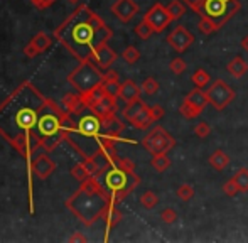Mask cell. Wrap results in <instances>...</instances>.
I'll return each mask as SVG.
<instances>
[{"instance_id":"46","label":"cell","mask_w":248,"mask_h":243,"mask_svg":"<svg viewBox=\"0 0 248 243\" xmlns=\"http://www.w3.org/2000/svg\"><path fill=\"white\" fill-rule=\"evenodd\" d=\"M183 2L186 3V5L193 10V12H196L199 15V14H201V7H202V2H204V0H183Z\"/></svg>"},{"instance_id":"5","label":"cell","mask_w":248,"mask_h":243,"mask_svg":"<svg viewBox=\"0 0 248 243\" xmlns=\"http://www.w3.org/2000/svg\"><path fill=\"white\" fill-rule=\"evenodd\" d=\"M105 73H101V68L95 64L92 60L79 61V64L68 75V83L78 93H88L95 86L103 83Z\"/></svg>"},{"instance_id":"2","label":"cell","mask_w":248,"mask_h":243,"mask_svg":"<svg viewBox=\"0 0 248 243\" xmlns=\"http://www.w3.org/2000/svg\"><path fill=\"white\" fill-rule=\"evenodd\" d=\"M54 36L78 61H88L96 47L110 41L113 32L90 7L79 5L56 29Z\"/></svg>"},{"instance_id":"13","label":"cell","mask_w":248,"mask_h":243,"mask_svg":"<svg viewBox=\"0 0 248 243\" xmlns=\"http://www.w3.org/2000/svg\"><path fill=\"white\" fill-rule=\"evenodd\" d=\"M111 14L122 22H130L139 14V5L135 0H115L111 5Z\"/></svg>"},{"instance_id":"4","label":"cell","mask_w":248,"mask_h":243,"mask_svg":"<svg viewBox=\"0 0 248 243\" xmlns=\"http://www.w3.org/2000/svg\"><path fill=\"white\" fill-rule=\"evenodd\" d=\"M100 182L110 194V203L118 204L140 184V178L134 171L128 172L118 166H110L105 172L96 174Z\"/></svg>"},{"instance_id":"28","label":"cell","mask_w":248,"mask_h":243,"mask_svg":"<svg viewBox=\"0 0 248 243\" xmlns=\"http://www.w3.org/2000/svg\"><path fill=\"white\" fill-rule=\"evenodd\" d=\"M167 12L170 14L172 20H179L181 17L186 14V3L183 0H172V2L167 5Z\"/></svg>"},{"instance_id":"17","label":"cell","mask_w":248,"mask_h":243,"mask_svg":"<svg viewBox=\"0 0 248 243\" xmlns=\"http://www.w3.org/2000/svg\"><path fill=\"white\" fill-rule=\"evenodd\" d=\"M184 103H186V105H189L191 108H194L196 112L202 113V110H204L206 105L209 103L208 93H204V91H202V88H198V86H196V88L191 90V91L184 96Z\"/></svg>"},{"instance_id":"16","label":"cell","mask_w":248,"mask_h":243,"mask_svg":"<svg viewBox=\"0 0 248 243\" xmlns=\"http://www.w3.org/2000/svg\"><path fill=\"white\" fill-rule=\"evenodd\" d=\"M124 122L115 115H110V117H105L101 119V128H100V134L98 135H108V137H117L120 138V134L124 132Z\"/></svg>"},{"instance_id":"34","label":"cell","mask_w":248,"mask_h":243,"mask_svg":"<svg viewBox=\"0 0 248 243\" xmlns=\"http://www.w3.org/2000/svg\"><path fill=\"white\" fill-rule=\"evenodd\" d=\"M176 196L179 197V199H183V201H191L193 199V196H194V187L191 186V184H181L179 187L176 189Z\"/></svg>"},{"instance_id":"20","label":"cell","mask_w":248,"mask_h":243,"mask_svg":"<svg viewBox=\"0 0 248 243\" xmlns=\"http://www.w3.org/2000/svg\"><path fill=\"white\" fill-rule=\"evenodd\" d=\"M105 95H107V90H105L103 83H101V85L95 86L93 90H90L88 93H83L81 98H83V103H85V105L88 106L90 110H92L93 106H95Z\"/></svg>"},{"instance_id":"49","label":"cell","mask_w":248,"mask_h":243,"mask_svg":"<svg viewBox=\"0 0 248 243\" xmlns=\"http://www.w3.org/2000/svg\"><path fill=\"white\" fill-rule=\"evenodd\" d=\"M103 81H118V75L113 71V69H108V71L105 73Z\"/></svg>"},{"instance_id":"19","label":"cell","mask_w":248,"mask_h":243,"mask_svg":"<svg viewBox=\"0 0 248 243\" xmlns=\"http://www.w3.org/2000/svg\"><path fill=\"white\" fill-rule=\"evenodd\" d=\"M117 98L118 96H111V95H105L103 98L96 103L95 106L92 108V112H95L100 119H105V117H110V115H115L117 113Z\"/></svg>"},{"instance_id":"50","label":"cell","mask_w":248,"mask_h":243,"mask_svg":"<svg viewBox=\"0 0 248 243\" xmlns=\"http://www.w3.org/2000/svg\"><path fill=\"white\" fill-rule=\"evenodd\" d=\"M69 242H86V238L83 237V235H79V233H75L71 238H69Z\"/></svg>"},{"instance_id":"37","label":"cell","mask_w":248,"mask_h":243,"mask_svg":"<svg viewBox=\"0 0 248 243\" xmlns=\"http://www.w3.org/2000/svg\"><path fill=\"white\" fill-rule=\"evenodd\" d=\"M140 88L145 95H155V93L159 91V83H157L155 78H145L144 81H142Z\"/></svg>"},{"instance_id":"44","label":"cell","mask_w":248,"mask_h":243,"mask_svg":"<svg viewBox=\"0 0 248 243\" xmlns=\"http://www.w3.org/2000/svg\"><path fill=\"white\" fill-rule=\"evenodd\" d=\"M103 86L107 90L108 95L118 96V90H120V81H103Z\"/></svg>"},{"instance_id":"22","label":"cell","mask_w":248,"mask_h":243,"mask_svg":"<svg viewBox=\"0 0 248 243\" xmlns=\"http://www.w3.org/2000/svg\"><path fill=\"white\" fill-rule=\"evenodd\" d=\"M132 125H134L135 128H139V130H147L150 125L154 123V119H152V113H150V106L147 105L144 110H142L140 113H139L137 117H135L134 120L130 122Z\"/></svg>"},{"instance_id":"45","label":"cell","mask_w":248,"mask_h":243,"mask_svg":"<svg viewBox=\"0 0 248 243\" xmlns=\"http://www.w3.org/2000/svg\"><path fill=\"white\" fill-rule=\"evenodd\" d=\"M37 54H41V51L37 49V47L34 46L32 41H31V43L27 44L26 47H24V56H27V58H31V60H32V58H36Z\"/></svg>"},{"instance_id":"6","label":"cell","mask_w":248,"mask_h":243,"mask_svg":"<svg viewBox=\"0 0 248 243\" xmlns=\"http://www.w3.org/2000/svg\"><path fill=\"white\" fill-rule=\"evenodd\" d=\"M64 115H66L64 108H61V106H58L54 102L46 98V102H44L43 108H41V112H39V119H37V125H36L34 134L39 138L59 134Z\"/></svg>"},{"instance_id":"25","label":"cell","mask_w":248,"mask_h":243,"mask_svg":"<svg viewBox=\"0 0 248 243\" xmlns=\"http://www.w3.org/2000/svg\"><path fill=\"white\" fill-rule=\"evenodd\" d=\"M145 106H147V103L142 102L140 98L135 100V102H132V103H127V105H125V108H124V119L132 122L135 117L139 115V113L142 112V110L145 108Z\"/></svg>"},{"instance_id":"36","label":"cell","mask_w":248,"mask_h":243,"mask_svg":"<svg viewBox=\"0 0 248 243\" xmlns=\"http://www.w3.org/2000/svg\"><path fill=\"white\" fill-rule=\"evenodd\" d=\"M71 176L76 179V181L83 182V181H86L92 174H90L88 169L85 167V164H76L75 167L71 169Z\"/></svg>"},{"instance_id":"15","label":"cell","mask_w":248,"mask_h":243,"mask_svg":"<svg viewBox=\"0 0 248 243\" xmlns=\"http://www.w3.org/2000/svg\"><path fill=\"white\" fill-rule=\"evenodd\" d=\"M115 60H117V53H115L107 43L96 47L92 56V61L95 62V64H98L101 69H108L115 62Z\"/></svg>"},{"instance_id":"33","label":"cell","mask_w":248,"mask_h":243,"mask_svg":"<svg viewBox=\"0 0 248 243\" xmlns=\"http://www.w3.org/2000/svg\"><path fill=\"white\" fill-rule=\"evenodd\" d=\"M122 58H124V61L128 62V64H135V62L140 60V51H139L135 46H128V47H125V49H124Z\"/></svg>"},{"instance_id":"18","label":"cell","mask_w":248,"mask_h":243,"mask_svg":"<svg viewBox=\"0 0 248 243\" xmlns=\"http://www.w3.org/2000/svg\"><path fill=\"white\" fill-rule=\"evenodd\" d=\"M140 93H142L140 86H139L135 81H132V79H127V81L120 83L118 98H120L122 102H125V105H127V103H132V102H135V100L140 98Z\"/></svg>"},{"instance_id":"10","label":"cell","mask_w":248,"mask_h":243,"mask_svg":"<svg viewBox=\"0 0 248 243\" xmlns=\"http://www.w3.org/2000/svg\"><path fill=\"white\" fill-rule=\"evenodd\" d=\"M144 20L149 24L154 32H162L172 22V17L167 12V7H164L162 3H154L147 12H145Z\"/></svg>"},{"instance_id":"26","label":"cell","mask_w":248,"mask_h":243,"mask_svg":"<svg viewBox=\"0 0 248 243\" xmlns=\"http://www.w3.org/2000/svg\"><path fill=\"white\" fill-rule=\"evenodd\" d=\"M62 140H64V134H62V132H59V134H54V135H49V137L41 138V147H43L46 152L47 151H54V149L58 147Z\"/></svg>"},{"instance_id":"30","label":"cell","mask_w":248,"mask_h":243,"mask_svg":"<svg viewBox=\"0 0 248 243\" xmlns=\"http://www.w3.org/2000/svg\"><path fill=\"white\" fill-rule=\"evenodd\" d=\"M233 179H235L240 193H248V169L247 167L238 169L236 174L233 176Z\"/></svg>"},{"instance_id":"39","label":"cell","mask_w":248,"mask_h":243,"mask_svg":"<svg viewBox=\"0 0 248 243\" xmlns=\"http://www.w3.org/2000/svg\"><path fill=\"white\" fill-rule=\"evenodd\" d=\"M177 213H176V210H172V208H166V210L160 213V220L164 221L166 225H172V223H176L177 221Z\"/></svg>"},{"instance_id":"23","label":"cell","mask_w":248,"mask_h":243,"mask_svg":"<svg viewBox=\"0 0 248 243\" xmlns=\"http://www.w3.org/2000/svg\"><path fill=\"white\" fill-rule=\"evenodd\" d=\"M103 220H105V223H107L108 230H111V228L117 227V225L120 223L122 213L118 211L117 204H111V203L108 204V208L105 210V213H103Z\"/></svg>"},{"instance_id":"12","label":"cell","mask_w":248,"mask_h":243,"mask_svg":"<svg viewBox=\"0 0 248 243\" xmlns=\"http://www.w3.org/2000/svg\"><path fill=\"white\" fill-rule=\"evenodd\" d=\"M56 171V162L47 154H39L32 157L29 164V174H36L39 179H47Z\"/></svg>"},{"instance_id":"47","label":"cell","mask_w":248,"mask_h":243,"mask_svg":"<svg viewBox=\"0 0 248 243\" xmlns=\"http://www.w3.org/2000/svg\"><path fill=\"white\" fill-rule=\"evenodd\" d=\"M150 113H152L154 122H157V120L162 119L164 113H166V110L162 108V105H152V106H150Z\"/></svg>"},{"instance_id":"11","label":"cell","mask_w":248,"mask_h":243,"mask_svg":"<svg viewBox=\"0 0 248 243\" xmlns=\"http://www.w3.org/2000/svg\"><path fill=\"white\" fill-rule=\"evenodd\" d=\"M167 43L170 44V47H172L174 51L184 53V51L194 43V36L184 26H177L176 29H172V32L167 36Z\"/></svg>"},{"instance_id":"1","label":"cell","mask_w":248,"mask_h":243,"mask_svg":"<svg viewBox=\"0 0 248 243\" xmlns=\"http://www.w3.org/2000/svg\"><path fill=\"white\" fill-rule=\"evenodd\" d=\"M44 98L31 83L17 86L0 103V135L31 164L34 151L41 147V138L34 134Z\"/></svg>"},{"instance_id":"41","label":"cell","mask_w":248,"mask_h":243,"mask_svg":"<svg viewBox=\"0 0 248 243\" xmlns=\"http://www.w3.org/2000/svg\"><path fill=\"white\" fill-rule=\"evenodd\" d=\"M169 69L174 73V75H181V73H184V69H186V61L183 60V58H174L172 61H170L169 64Z\"/></svg>"},{"instance_id":"38","label":"cell","mask_w":248,"mask_h":243,"mask_svg":"<svg viewBox=\"0 0 248 243\" xmlns=\"http://www.w3.org/2000/svg\"><path fill=\"white\" fill-rule=\"evenodd\" d=\"M152 32H154V30L150 29V26L145 22V20H142L140 24H137V26H135V34H137L140 39H149V37L152 36Z\"/></svg>"},{"instance_id":"7","label":"cell","mask_w":248,"mask_h":243,"mask_svg":"<svg viewBox=\"0 0 248 243\" xmlns=\"http://www.w3.org/2000/svg\"><path fill=\"white\" fill-rule=\"evenodd\" d=\"M240 10V0H204L199 17H209L223 27Z\"/></svg>"},{"instance_id":"27","label":"cell","mask_w":248,"mask_h":243,"mask_svg":"<svg viewBox=\"0 0 248 243\" xmlns=\"http://www.w3.org/2000/svg\"><path fill=\"white\" fill-rule=\"evenodd\" d=\"M150 164H152V167L155 169L157 172H164L170 167L172 162H170V159L167 157V154H155V155H152Z\"/></svg>"},{"instance_id":"24","label":"cell","mask_w":248,"mask_h":243,"mask_svg":"<svg viewBox=\"0 0 248 243\" xmlns=\"http://www.w3.org/2000/svg\"><path fill=\"white\" fill-rule=\"evenodd\" d=\"M226 69H228V73L233 76V78H242V76L248 71V64L243 61V58L236 56L228 62Z\"/></svg>"},{"instance_id":"31","label":"cell","mask_w":248,"mask_h":243,"mask_svg":"<svg viewBox=\"0 0 248 243\" xmlns=\"http://www.w3.org/2000/svg\"><path fill=\"white\" fill-rule=\"evenodd\" d=\"M191 81H193L198 88H204L206 85H209L211 78H209V73H206L204 69L199 68V69H196V71L193 73V76H191Z\"/></svg>"},{"instance_id":"9","label":"cell","mask_w":248,"mask_h":243,"mask_svg":"<svg viewBox=\"0 0 248 243\" xmlns=\"http://www.w3.org/2000/svg\"><path fill=\"white\" fill-rule=\"evenodd\" d=\"M208 100L216 110H225L235 98V91L223 79H216L208 88Z\"/></svg>"},{"instance_id":"21","label":"cell","mask_w":248,"mask_h":243,"mask_svg":"<svg viewBox=\"0 0 248 243\" xmlns=\"http://www.w3.org/2000/svg\"><path fill=\"white\" fill-rule=\"evenodd\" d=\"M209 164H211V167L215 169V171H218V172L225 171L230 164L228 154H226L225 151H221V149H216V151L209 155Z\"/></svg>"},{"instance_id":"14","label":"cell","mask_w":248,"mask_h":243,"mask_svg":"<svg viewBox=\"0 0 248 243\" xmlns=\"http://www.w3.org/2000/svg\"><path fill=\"white\" fill-rule=\"evenodd\" d=\"M76 128H78L81 134L90 135V137H98L100 128H101V119L95 112L85 113V115L81 113V117H78V122H76Z\"/></svg>"},{"instance_id":"29","label":"cell","mask_w":248,"mask_h":243,"mask_svg":"<svg viewBox=\"0 0 248 243\" xmlns=\"http://www.w3.org/2000/svg\"><path fill=\"white\" fill-rule=\"evenodd\" d=\"M198 29L201 30L202 34L209 36V34H215L216 30H219L221 27H219L213 19H209V17H201V19H199V24H198Z\"/></svg>"},{"instance_id":"51","label":"cell","mask_w":248,"mask_h":243,"mask_svg":"<svg viewBox=\"0 0 248 243\" xmlns=\"http://www.w3.org/2000/svg\"><path fill=\"white\" fill-rule=\"evenodd\" d=\"M242 47H243V51H247L248 53V36H245L242 39Z\"/></svg>"},{"instance_id":"48","label":"cell","mask_w":248,"mask_h":243,"mask_svg":"<svg viewBox=\"0 0 248 243\" xmlns=\"http://www.w3.org/2000/svg\"><path fill=\"white\" fill-rule=\"evenodd\" d=\"M31 2H32V5L37 7L39 10H44V9H47V7H51L56 0H31Z\"/></svg>"},{"instance_id":"43","label":"cell","mask_w":248,"mask_h":243,"mask_svg":"<svg viewBox=\"0 0 248 243\" xmlns=\"http://www.w3.org/2000/svg\"><path fill=\"white\" fill-rule=\"evenodd\" d=\"M179 113L184 117V119H187V120H193V119H196V117H199L201 113L196 112L194 108H191L189 105H186V103L183 102V105L179 106Z\"/></svg>"},{"instance_id":"40","label":"cell","mask_w":248,"mask_h":243,"mask_svg":"<svg viewBox=\"0 0 248 243\" xmlns=\"http://www.w3.org/2000/svg\"><path fill=\"white\" fill-rule=\"evenodd\" d=\"M211 134V127H209L208 122H199V123L194 127V135L199 138H206Z\"/></svg>"},{"instance_id":"8","label":"cell","mask_w":248,"mask_h":243,"mask_svg":"<svg viewBox=\"0 0 248 243\" xmlns=\"http://www.w3.org/2000/svg\"><path fill=\"white\" fill-rule=\"evenodd\" d=\"M142 145L145 147V151L150 152L152 155L155 154H167L169 151H172L176 147V140L174 137L159 125V127H154L147 135L142 140Z\"/></svg>"},{"instance_id":"35","label":"cell","mask_w":248,"mask_h":243,"mask_svg":"<svg viewBox=\"0 0 248 243\" xmlns=\"http://www.w3.org/2000/svg\"><path fill=\"white\" fill-rule=\"evenodd\" d=\"M32 43H34V46H36L37 49L43 53V51H46L47 47H49L51 37L47 36V34H44V32H39V34H36V36L32 37Z\"/></svg>"},{"instance_id":"32","label":"cell","mask_w":248,"mask_h":243,"mask_svg":"<svg viewBox=\"0 0 248 243\" xmlns=\"http://www.w3.org/2000/svg\"><path fill=\"white\" fill-rule=\"evenodd\" d=\"M140 204L145 210H154V208L159 204V197H157V194L152 193V191H145L140 196Z\"/></svg>"},{"instance_id":"52","label":"cell","mask_w":248,"mask_h":243,"mask_svg":"<svg viewBox=\"0 0 248 243\" xmlns=\"http://www.w3.org/2000/svg\"><path fill=\"white\" fill-rule=\"evenodd\" d=\"M69 2H71V3H78L79 0H69Z\"/></svg>"},{"instance_id":"3","label":"cell","mask_w":248,"mask_h":243,"mask_svg":"<svg viewBox=\"0 0 248 243\" xmlns=\"http://www.w3.org/2000/svg\"><path fill=\"white\" fill-rule=\"evenodd\" d=\"M110 204V194L107 191H86L79 187L68 201L66 206L79 218L85 225L95 223L98 218H103L105 210Z\"/></svg>"},{"instance_id":"42","label":"cell","mask_w":248,"mask_h":243,"mask_svg":"<svg viewBox=\"0 0 248 243\" xmlns=\"http://www.w3.org/2000/svg\"><path fill=\"white\" fill-rule=\"evenodd\" d=\"M223 191H225V194L226 196H230V197H235L236 194L240 193V189H238V186H236V182H235V179H228L225 184H223Z\"/></svg>"}]
</instances>
